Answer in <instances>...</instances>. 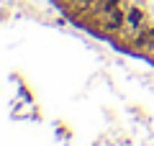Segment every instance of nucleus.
Wrapping results in <instances>:
<instances>
[{"label":"nucleus","instance_id":"obj_5","mask_svg":"<svg viewBox=\"0 0 154 146\" xmlns=\"http://www.w3.org/2000/svg\"><path fill=\"white\" fill-rule=\"evenodd\" d=\"M77 3V8H80V11H90V8H95L100 3V0H75Z\"/></svg>","mask_w":154,"mask_h":146},{"label":"nucleus","instance_id":"obj_3","mask_svg":"<svg viewBox=\"0 0 154 146\" xmlns=\"http://www.w3.org/2000/svg\"><path fill=\"white\" fill-rule=\"evenodd\" d=\"M149 41H152V26H144L141 31H136L131 36V46L134 49H146Z\"/></svg>","mask_w":154,"mask_h":146},{"label":"nucleus","instance_id":"obj_6","mask_svg":"<svg viewBox=\"0 0 154 146\" xmlns=\"http://www.w3.org/2000/svg\"><path fill=\"white\" fill-rule=\"evenodd\" d=\"M146 51H152V54H154V26H152V41H149V46H146Z\"/></svg>","mask_w":154,"mask_h":146},{"label":"nucleus","instance_id":"obj_2","mask_svg":"<svg viewBox=\"0 0 154 146\" xmlns=\"http://www.w3.org/2000/svg\"><path fill=\"white\" fill-rule=\"evenodd\" d=\"M144 26H146V13H144V8H139V5L126 8V28L123 31H128V36H134Z\"/></svg>","mask_w":154,"mask_h":146},{"label":"nucleus","instance_id":"obj_4","mask_svg":"<svg viewBox=\"0 0 154 146\" xmlns=\"http://www.w3.org/2000/svg\"><path fill=\"white\" fill-rule=\"evenodd\" d=\"M118 5H123V0H100L98 5H95V11H98V16H108L113 8H118Z\"/></svg>","mask_w":154,"mask_h":146},{"label":"nucleus","instance_id":"obj_1","mask_svg":"<svg viewBox=\"0 0 154 146\" xmlns=\"http://www.w3.org/2000/svg\"><path fill=\"white\" fill-rule=\"evenodd\" d=\"M123 28H126V8L123 5L113 8L108 16H103V31L118 33V31H123Z\"/></svg>","mask_w":154,"mask_h":146}]
</instances>
